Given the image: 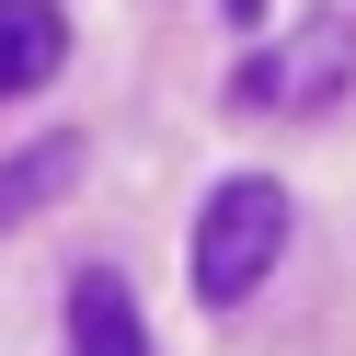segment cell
Segmentation results:
<instances>
[{
    "mask_svg": "<svg viewBox=\"0 0 356 356\" xmlns=\"http://www.w3.org/2000/svg\"><path fill=\"white\" fill-rule=\"evenodd\" d=\"M276 253H287V184L230 172V184L195 207V299H207V310H241L264 276H276Z\"/></svg>",
    "mask_w": 356,
    "mask_h": 356,
    "instance_id": "1",
    "label": "cell"
},
{
    "mask_svg": "<svg viewBox=\"0 0 356 356\" xmlns=\"http://www.w3.org/2000/svg\"><path fill=\"white\" fill-rule=\"evenodd\" d=\"M356 81V12H310L287 47H264L253 70H241V104L253 115H310V104H333Z\"/></svg>",
    "mask_w": 356,
    "mask_h": 356,
    "instance_id": "2",
    "label": "cell"
},
{
    "mask_svg": "<svg viewBox=\"0 0 356 356\" xmlns=\"http://www.w3.org/2000/svg\"><path fill=\"white\" fill-rule=\"evenodd\" d=\"M58 58H70V12H58V0H0V104L47 92Z\"/></svg>",
    "mask_w": 356,
    "mask_h": 356,
    "instance_id": "3",
    "label": "cell"
},
{
    "mask_svg": "<svg viewBox=\"0 0 356 356\" xmlns=\"http://www.w3.org/2000/svg\"><path fill=\"white\" fill-rule=\"evenodd\" d=\"M70 345H81V356H149L127 276H104V264H81V276H70Z\"/></svg>",
    "mask_w": 356,
    "mask_h": 356,
    "instance_id": "4",
    "label": "cell"
},
{
    "mask_svg": "<svg viewBox=\"0 0 356 356\" xmlns=\"http://www.w3.org/2000/svg\"><path fill=\"white\" fill-rule=\"evenodd\" d=\"M70 172H81V138H35L24 161H0V230H24V218L47 207Z\"/></svg>",
    "mask_w": 356,
    "mask_h": 356,
    "instance_id": "5",
    "label": "cell"
},
{
    "mask_svg": "<svg viewBox=\"0 0 356 356\" xmlns=\"http://www.w3.org/2000/svg\"><path fill=\"white\" fill-rule=\"evenodd\" d=\"M230 12H241V24H264V12H253V0H230Z\"/></svg>",
    "mask_w": 356,
    "mask_h": 356,
    "instance_id": "6",
    "label": "cell"
}]
</instances>
